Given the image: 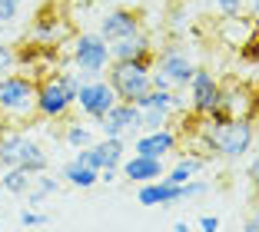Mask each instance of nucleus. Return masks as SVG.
Wrapping results in <instances>:
<instances>
[{
	"instance_id": "34",
	"label": "nucleus",
	"mask_w": 259,
	"mask_h": 232,
	"mask_svg": "<svg viewBox=\"0 0 259 232\" xmlns=\"http://www.w3.org/2000/svg\"><path fill=\"white\" fill-rule=\"evenodd\" d=\"M173 232H193V225H190V222H176Z\"/></svg>"
},
{
	"instance_id": "27",
	"label": "nucleus",
	"mask_w": 259,
	"mask_h": 232,
	"mask_svg": "<svg viewBox=\"0 0 259 232\" xmlns=\"http://www.w3.org/2000/svg\"><path fill=\"white\" fill-rule=\"evenodd\" d=\"M50 219L44 216V212H37V209H27V212H20V225L23 229H33V225H47Z\"/></svg>"
},
{
	"instance_id": "9",
	"label": "nucleus",
	"mask_w": 259,
	"mask_h": 232,
	"mask_svg": "<svg viewBox=\"0 0 259 232\" xmlns=\"http://www.w3.org/2000/svg\"><path fill=\"white\" fill-rule=\"evenodd\" d=\"M80 163L93 166V169H120V163L126 159V140L123 136H103V140H93L87 150H76Z\"/></svg>"
},
{
	"instance_id": "23",
	"label": "nucleus",
	"mask_w": 259,
	"mask_h": 232,
	"mask_svg": "<svg viewBox=\"0 0 259 232\" xmlns=\"http://www.w3.org/2000/svg\"><path fill=\"white\" fill-rule=\"evenodd\" d=\"M169 123H173V116H166L163 110H153V106L140 110V129H163Z\"/></svg>"
},
{
	"instance_id": "13",
	"label": "nucleus",
	"mask_w": 259,
	"mask_h": 232,
	"mask_svg": "<svg viewBox=\"0 0 259 232\" xmlns=\"http://www.w3.org/2000/svg\"><path fill=\"white\" fill-rule=\"evenodd\" d=\"M120 172H123V179L130 182H150V179H163L166 176V159H150V156H133L123 159L120 163Z\"/></svg>"
},
{
	"instance_id": "2",
	"label": "nucleus",
	"mask_w": 259,
	"mask_h": 232,
	"mask_svg": "<svg viewBox=\"0 0 259 232\" xmlns=\"http://www.w3.org/2000/svg\"><path fill=\"white\" fill-rule=\"evenodd\" d=\"M0 120L7 126H33L37 120V76L30 73H14L0 76Z\"/></svg>"
},
{
	"instance_id": "11",
	"label": "nucleus",
	"mask_w": 259,
	"mask_h": 232,
	"mask_svg": "<svg viewBox=\"0 0 259 232\" xmlns=\"http://www.w3.org/2000/svg\"><path fill=\"white\" fill-rule=\"evenodd\" d=\"M143 30V20H140L137 10H126V7H116V10H107L103 20H100V37L113 43V40H123V37H133V33Z\"/></svg>"
},
{
	"instance_id": "18",
	"label": "nucleus",
	"mask_w": 259,
	"mask_h": 232,
	"mask_svg": "<svg viewBox=\"0 0 259 232\" xmlns=\"http://www.w3.org/2000/svg\"><path fill=\"white\" fill-rule=\"evenodd\" d=\"M60 179L73 189H93L100 182V172L93 169V166L80 163V159H70V163L60 166Z\"/></svg>"
},
{
	"instance_id": "6",
	"label": "nucleus",
	"mask_w": 259,
	"mask_h": 232,
	"mask_svg": "<svg viewBox=\"0 0 259 232\" xmlns=\"http://www.w3.org/2000/svg\"><path fill=\"white\" fill-rule=\"evenodd\" d=\"M70 60H73L76 73L83 76V80L103 76L107 67L113 63L110 60V43L100 37V33H76V37L70 40Z\"/></svg>"
},
{
	"instance_id": "30",
	"label": "nucleus",
	"mask_w": 259,
	"mask_h": 232,
	"mask_svg": "<svg viewBox=\"0 0 259 232\" xmlns=\"http://www.w3.org/2000/svg\"><path fill=\"white\" fill-rule=\"evenodd\" d=\"M243 232H259V206L246 216V222H243Z\"/></svg>"
},
{
	"instance_id": "4",
	"label": "nucleus",
	"mask_w": 259,
	"mask_h": 232,
	"mask_svg": "<svg viewBox=\"0 0 259 232\" xmlns=\"http://www.w3.org/2000/svg\"><path fill=\"white\" fill-rule=\"evenodd\" d=\"M150 67H153V53L150 57H137V60H113L103 76H107V83L113 86L116 100H123V103H137L140 97H146V93L153 90Z\"/></svg>"
},
{
	"instance_id": "16",
	"label": "nucleus",
	"mask_w": 259,
	"mask_h": 232,
	"mask_svg": "<svg viewBox=\"0 0 259 232\" xmlns=\"http://www.w3.org/2000/svg\"><path fill=\"white\" fill-rule=\"evenodd\" d=\"M137 202H143V206H176L183 199H180V186H173L166 179H150V182H140Z\"/></svg>"
},
{
	"instance_id": "3",
	"label": "nucleus",
	"mask_w": 259,
	"mask_h": 232,
	"mask_svg": "<svg viewBox=\"0 0 259 232\" xmlns=\"http://www.w3.org/2000/svg\"><path fill=\"white\" fill-rule=\"evenodd\" d=\"M83 76L76 70H54L37 80V116L40 120H67L73 110V97Z\"/></svg>"
},
{
	"instance_id": "28",
	"label": "nucleus",
	"mask_w": 259,
	"mask_h": 232,
	"mask_svg": "<svg viewBox=\"0 0 259 232\" xmlns=\"http://www.w3.org/2000/svg\"><path fill=\"white\" fill-rule=\"evenodd\" d=\"M213 4L223 10V17H239V10H243L246 0H213Z\"/></svg>"
},
{
	"instance_id": "24",
	"label": "nucleus",
	"mask_w": 259,
	"mask_h": 232,
	"mask_svg": "<svg viewBox=\"0 0 259 232\" xmlns=\"http://www.w3.org/2000/svg\"><path fill=\"white\" fill-rule=\"evenodd\" d=\"M206 193H209V182H206V179H199V176L180 186V199H183V202H190V199H203Z\"/></svg>"
},
{
	"instance_id": "32",
	"label": "nucleus",
	"mask_w": 259,
	"mask_h": 232,
	"mask_svg": "<svg viewBox=\"0 0 259 232\" xmlns=\"http://www.w3.org/2000/svg\"><path fill=\"white\" fill-rule=\"evenodd\" d=\"M120 169H100V182H116Z\"/></svg>"
},
{
	"instance_id": "29",
	"label": "nucleus",
	"mask_w": 259,
	"mask_h": 232,
	"mask_svg": "<svg viewBox=\"0 0 259 232\" xmlns=\"http://www.w3.org/2000/svg\"><path fill=\"white\" fill-rule=\"evenodd\" d=\"M199 232H220V216H203L199 219Z\"/></svg>"
},
{
	"instance_id": "14",
	"label": "nucleus",
	"mask_w": 259,
	"mask_h": 232,
	"mask_svg": "<svg viewBox=\"0 0 259 232\" xmlns=\"http://www.w3.org/2000/svg\"><path fill=\"white\" fill-rule=\"evenodd\" d=\"M137 106H140V110H146V106H153V110H163L166 116H173V120H176V116H186V113H190V106H186V97H183L180 90H156V86H153L146 97H140Z\"/></svg>"
},
{
	"instance_id": "7",
	"label": "nucleus",
	"mask_w": 259,
	"mask_h": 232,
	"mask_svg": "<svg viewBox=\"0 0 259 232\" xmlns=\"http://www.w3.org/2000/svg\"><path fill=\"white\" fill-rule=\"evenodd\" d=\"M116 103V93L113 86L107 83V76H90V80H80L76 86V97H73V106L80 110L83 120H90L97 126L103 116L110 113V106Z\"/></svg>"
},
{
	"instance_id": "33",
	"label": "nucleus",
	"mask_w": 259,
	"mask_h": 232,
	"mask_svg": "<svg viewBox=\"0 0 259 232\" xmlns=\"http://www.w3.org/2000/svg\"><path fill=\"white\" fill-rule=\"evenodd\" d=\"M252 123H259V90H252Z\"/></svg>"
},
{
	"instance_id": "20",
	"label": "nucleus",
	"mask_w": 259,
	"mask_h": 232,
	"mask_svg": "<svg viewBox=\"0 0 259 232\" xmlns=\"http://www.w3.org/2000/svg\"><path fill=\"white\" fill-rule=\"evenodd\" d=\"M60 30L67 33L63 20H57V17H37V20L30 23V43H37V47H50V43H57Z\"/></svg>"
},
{
	"instance_id": "37",
	"label": "nucleus",
	"mask_w": 259,
	"mask_h": 232,
	"mask_svg": "<svg viewBox=\"0 0 259 232\" xmlns=\"http://www.w3.org/2000/svg\"><path fill=\"white\" fill-rule=\"evenodd\" d=\"M80 4H87V0H80Z\"/></svg>"
},
{
	"instance_id": "31",
	"label": "nucleus",
	"mask_w": 259,
	"mask_h": 232,
	"mask_svg": "<svg viewBox=\"0 0 259 232\" xmlns=\"http://www.w3.org/2000/svg\"><path fill=\"white\" fill-rule=\"evenodd\" d=\"M249 182H252V189L259 193V156L249 163Z\"/></svg>"
},
{
	"instance_id": "15",
	"label": "nucleus",
	"mask_w": 259,
	"mask_h": 232,
	"mask_svg": "<svg viewBox=\"0 0 259 232\" xmlns=\"http://www.w3.org/2000/svg\"><path fill=\"white\" fill-rule=\"evenodd\" d=\"M223 116H249L252 113V90L246 83H223Z\"/></svg>"
},
{
	"instance_id": "35",
	"label": "nucleus",
	"mask_w": 259,
	"mask_h": 232,
	"mask_svg": "<svg viewBox=\"0 0 259 232\" xmlns=\"http://www.w3.org/2000/svg\"><path fill=\"white\" fill-rule=\"evenodd\" d=\"M252 14H256V17H259V0H252Z\"/></svg>"
},
{
	"instance_id": "21",
	"label": "nucleus",
	"mask_w": 259,
	"mask_h": 232,
	"mask_svg": "<svg viewBox=\"0 0 259 232\" xmlns=\"http://www.w3.org/2000/svg\"><path fill=\"white\" fill-rule=\"evenodd\" d=\"M30 182H33V176L27 169H20V166H10V169H4V176H0V189H7L10 196H27Z\"/></svg>"
},
{
	"instance_id": "10",
	"label": "nucleus",
	"mask_w": 259,
	"mask_h": 232,
	"mask_svg": "<svg viewBox=\"0 0 259 232\" xmlns=\"http://www.w3.org/2000/svg\"><path fill=\"white\" fill-rule=\"evenodd\" d=\"M130 150L137 156H150V159H166L173 150H180V133L173 126L163 129H140V136L133 140Z\"/></svg>"
},
{
	"instance_id": "17",
	"label": "nucleus",
	"mask_w": 259,
	"mask_h": 232,
	"mask_svg": "<svg viewBox=\"0 0 259 232\" xmlns=\"http://www.w3.org/2000/svg\"><path fill=\"white\" fill-rule=\"evenodd\" d=\"M150 53H153V43L146 37V30L110 43V60H137V57H150Z\"/></svg>"
},
{
	"instance_id": "19",
	"label": "nucleus",
	"mask_w": 259,
	"mask_h": 232,
	"mask_svg": "<svg viewBox=\"0 0 259 232\" xmlns=\"http://www.w3.org/2000/svg\"><path fill=\"white\" fill-rule=\"evenodd\" d=\"M203 169H206V156H203V153H190V156H183L176 166H169V172L163 176V179L173 182V186H183V182L203 176Z\"/></svg>"
},
{
	"instance_id": "26",
	"label": "nucleus",
	"mask_w": 259,
	"mask_h": 232,
	"mask_svg": "<svg viewBox=\"0 0 259 232\" xmlns=\"http://www.w3.org/2000/svg\"><path fill=\"white\" fill-rule=\"evenodd\" d=\"M20 17V0H0V30Z\"/></svg>"
},
{
	"instance_id": "1",
	"label": "nucleus",
	"mask_w": 259,
	"mask_h": 232,
	"mask_svg": "<svg viewBox=\"0 0 259 232\" xmlns=\"http://www.w3.org/2000/svg\"><path fill=\"white\" fill-rule=\"evenodd\" d=\"M199 140L220 159H243L256 146V123L252 116H223V120H203L199 116Z\"/></svg>"
},
{
	"instance_id": "12",
	"label": "nucleus",
	"mask_w": 259,
	"mask_h": 232,
	"mask_svg": "<svg viewBox=\"0 0 259 232\" xmlns=\"http://www.w3.org/2000/svg\"><path fill=\"white\" fill-rule=\"evenodd\" d=\"M103 129V136H126V133H140V106L137 103H123L116 100L110 106V113L97 123Z\"/></svg>"
},
{
	"instance_id": "22",
	"label": "nucleus",
	"mask_w": 259,
	"mask_h": 232,
	"mask_svg": "<svg viewBox=\"0 0 259 232\" xmlns=\"http://www.w3.org/2000/svg\"><path fill=\"white\" fill-rule=\"evenodd\" d=\"M63 143H67L70 150H87L93 143V123H70L63 129Z\"/></svg>"
},
{
	"instance_id": "36",
	"label": "nucleus",
	"mask_w": 259,
	"mask_h": 232,
	"mask_svg": "<svg viewBox=\"0 0 259 232\" xmlns=\"http://www.w3.org/2000/svg\"><path fill=\"white\" fill-rule=\"evenodd\" d=\"M4 126H7V123H4V120H0V129H4Z\"/></svg>"
},
{
	"instance_id": "8",
	"label": "nucleus",
	"mask_w": 259,
	"mask_h": 232,
	"mask_svg": "<svg viewBox=\"0 0 259 232\" xmlns=\"http://www.w3.org/2000/svg\"><path fill=\"white\" fill-rule=\"evenodd\" d=\"M186 106H190L193 116H209V113L220 110L223 103V83L216 80V73H209L206 67H196V73L186 83Z\"/></svg>"
},
{
	"instance_id": "5",
	"label": "nucleus",
	"mask_w": 259,
	"mask_h": 232,
	"mask_svg": "<svg viewBox=\"0 0 259 232\" xmlns=\"http://www.w3.org/2000/svg\"><path fill=\"white\" fill-rule=\"evenodd\" d=\"M193 73H196V63L180 47H166V50H160V57H153L150 83L156 90H183Z\"/></svg>"
},
{
	"instance_id": "25",
	"label": "nucleus",
	"mask_w": 259,
	"mask_h": 232,
	"mask_svg": "<svg viewBox=\"0 0 259 232\" xmlns=\"http://www.w3.org/2000/svg\"><path fill=\"white\" fill-rule=\"evenodd\" d=\"M20 53L14 50L10 43H0V76H7L14 73V70H20V60H17Z\"/></svg>"
}]
</instances>
